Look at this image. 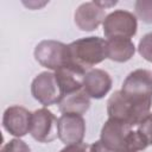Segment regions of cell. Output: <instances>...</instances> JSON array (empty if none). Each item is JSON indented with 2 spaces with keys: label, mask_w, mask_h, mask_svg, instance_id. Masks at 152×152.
<instances>
[{
  "label": "cell",
  "mask_w": 152,
  "mask_h": 152,
  "mask_svg": "<svg viewBox=\"0 0 152 152\" xmlns=\"http://www.w3.org/2000/svg\"><path fill=\"white\" fill-rule=\"evenodd\" d=\"M138 131L146 138L148 145H152V112H150V114L140 122Z\"/></svg>",
  "instance_id": "ffe728a7"
},
{
  "label": "cell",
  "mask_w": 152,
  "mask_h": 152,
  "mask_svg": "<svg viewBox=\"0 0 152 152\" xmlns=\"http://www.w3.org/2000/svg\"><path fill=\"white\" fill-rule=\"evenodd\" d=\"M131 131L132 126L128 124L114 118H108L102 126L100 141L114 152H122L125 151L126 140Z\"/></svg>",
  "instance_id": "ba28073f"
},
{
  "label": "cell",
  "mask_w": 152,
  "mask_h": 152,
  "mask_svg": "<svg viewBox=\"0 0 152 152\" xmlns=\"http://www.w3.org/2000/svg\"><path fill=\"white\" fill-rule=\"evenodd\" d=\"M33 55L42 66L53 71L71 64L68 45L58 40L44 39L39 42L34 48Z\"/></svg>",
  "instance_id": "3957f363"
},
{
  "label": "cell",
  "mask_w": 152,
  "mask_h": 152,
  "mask_svg": "<svg viewBox=\"0 0 152 152\" xmlns=\"http://www.w3.org/2000/svg\"><path fill=\"white\" fill-rule=\"evenodd\" d=\"M25 6H27L28 8H32V10H37V8H39V7H42V6H44L46 2H43V4H37L36 1H28V2H23Z\"/></svg>",
  "instance_id": "cb8c5ba5"
},
{
  "label": "cell",
  "mask_w": 152,
  "mask_h": 152,
  "mask_svg": "<svg viewBox=\"0 0 152 152\" xmlns=\"http://www.w3.org/2000/svg\"><path fill=\"white\" fill-rule=\"evenodd\" d=\"M103 34L107 39L114 37L132 38L138 31V20L135 14L125 10H116L106 15L102 24Z\"/></svg>",
  "instance_id": "277c9868"
},
{
  "label": "cell",
  "mask_w": 152,
  "mask_h": 152,
  "mask_svg": "<svg viewBox=\"0 0 152 152\" xmlns=\"http://www.w3.org/2000/svg\"><path fill=\"white\" fill-rule=\"evenodd\" d=\"M138 52L145 61L152 62V32H148L140 38Z\"/></svg>",
  "instance_id": "ac0fdd59"
},
{
  "label": "cell",
  "mask_w": 152,
  "mask_h": 152,
  "mask_svg": "<svg viewBox=\"0 0 152 152\" xmlns=\"http://www.w3.org/2000/svg\"><path fill=\"white\" fill-rule=\"evenodd\" d=\"M135 17L146 24H152V0H138L134 4Z\"/></svg>",
  "instance_id": "e0dca14e"
},
{
  "label": "cell",
  "mask_w": 152,
  "mask_h": 152,
  "mask_svg": "<svg viewBox=\"0 0 152 152\" xmlns=\"http://www.w3.org/2000/svg\"><path fill=\"white\" fill-rule=\"evenodd\" d=\"M59 152H89V145L84 142L65 145V147H63Z\"/></svg>",
  "instance_id": "44dd1931"
},
{
  "label": "cell",
  "mask_w": 152,
  "mask_h": 152,
  "mask_svg": "<svg viewBox=\"0 0 152 152\" xmlns=\"http://www.w3.org/2000/svg\"><path fill=\"white\" fill-rule=\"evenodd\" d=\"M57 104L62 114L72 113V114L83 115L84 113H87V110L90 107V97L86 94L83 89H81L71 94L64 95Z\"/></svg>",
  "instance_id": "9a60e30c"
},
{
  "label": "cell",
  "mask_w": 152,
  "mask_h": 152,
  "mask_svg": "<svg viewBox=\"0 0 152 152\" xmlns=\"http://www.w3.org/2000/svg\"><path fill=\"white\" fill-rule=\"evenodd\" d=\"M86 72L87 71L74 64H69L55 71L56 81L61 89L62 97L66 94L83 89V77Z\"/></svg>",
  "instance_id": "4fadbf2b"
},
{
  "label": "cell",
  "mask_w": 152,
  "mask_h": 152,
  "mask_svg": "<svg viewBox=\"0 0 152 152\" xmlns=\"http://www.w3.org/2000/svg\"><path fill=\"white\" fill-rule=\"evenodd\" d=\"M0 152H31V148L20 138H14L5 144Z\"/></svg>",
  "instance_id": "d6986e66"
},
{
  "label": "cell",
  "mask_w": 152,
  "mask_h": 152,
  "mask_svg": "<svg viewBox=\"0 0 152 152\" xmlns=\"http://www.w3.org/2000/svg\"><path fill=\"white\" fill-rule=\"evenodd\" d=\"M86 135V121L82 115L64 113L58 118L57 138L65 145L83 142Z\"/></svg>",
  "instance_id": "52a82bcc"
},
{
  "label": "cell",
  "mask_w": 152,
  "mask_h": 152,
  "mask_svg": "<svg viewBox=\"0 0 152 152\" xmlns=\"http://www.w3.org/2000/svg\"><path fill=\"white\" fill-rule=\"evenodd\" d=\"M58 119L48 108H39L32 113L30 134L38 142H51L57 138Z\"/></svg>",
  "instance_id": "8992f818"
},
{
  "label": "cell",
  "mask_w": 152,
  "mask_h": 152,
  "mask_svg": "<svg viewBox=\"0 0 152 152\" xmlns=\"http://www.w3.org/2000/svg\"><path fill=\"white\" fill-rule=\"evenodd\" d=\"M32 113L21 106H11L2 115V127L13 137L21 138L30 133Z\"/></svg>",
  "instance_id": "9c48e42d"
},
{
  "label": "cell",
  "mask_w": 152,
  "mask_h": 152,
  "mask_svg": "<svg viewBox=\"0 0 152 152\" xmlns=\"http://www.w3.org/2000/svg\"><path fill=\"white\" fill-rule=\"evenodd\" d=\"M89 152H114V151L107 148L100 140H97L91 145H89Z\"/></svg>",
  "instance_id": "7402d4cb"
},
{
  "label": "cell",
  "mask_w": 152,
  "mask_h": 152,
  "mask_svg": "<svg viewBox=\"0 0 152 152\" xmlns=\"http://www.w3.org/2000/svg\"><path fill=\"white\" fill-rule=\"evenodd\" d=\"M152 99H144L124 94L116 90L107 101V113L109 118L121 120L129 126H139L150 114Z\"/></svg>",
  "instance_id": "6da1fadb"
},
{
  "label": "cell",
  "mask_w": 152,
  "mask_h": 152,
  "mask_svg": "<svg viewBox=\"0 0 152 152\" xmlns=\"http://www.w3.org/2000/svg\"><path fill=\"white\" fill-rule=\"evenodd\" d=\"M122 152H127V151H122Z\"/></svg>",
  "instance_id": "d4e9b609"
},
{
  "label": "cell",
  "mask_w": 152,
  "mask_h": 152,
  "mask_svg": "<svg viewBox=\"0 0 152 152\" xmlns=\"http://www.w3.org/2000/svg\"><path fill=\"white\" fill-rule=\"evenodd\" d=\"M120 90L131 96L152 99V71L147 69L133 70L124 80Z\"/></svg>",
  "instance_id": "30bf717a"
},
{
  "label": "cell",
  "mask_w": 152,
  "mask_h": 152,
  "mask_svg": "<svg viewBox=\"0 0 152 152\" xmlns=\"http://www.w3.org/2000/svg\"><path fill=\"white\" fill-rule=\"evenodd\" d=\"M107 40V58L113 62L125 63L135 53V45L129 38L114 37Z\"/></svg>",
  "instance_id": "5bb4252c"
},
{
  "label": "cell",
  "mask_w": 152,
  "mask_h": 152,
  "mask_svg": "<svg viewBox=\"0 0 152 152\" xmlns=\"http://www.w3.org/2000/svg\"><path fill=\"white\" fill-rule=\"evenodd\" d=\"M31 94L34 100L45 107L58 103L62 99V93L56 81L55 72H39L31 83Z\"/></svg>",
  "instance_id": "5b68a950"
},
{
  "label": "cell",
  "mask_w": 152,
  "mask_h": 152,
  "mask_svg": "<svg viewBox=\"0 0 152 152\" xmlns=\"http://www.w3.org/2000/svg\"><path fill=\"white\" fill-rule=\"evenodd\" d=\"M97 6H100L101 8H103V10H106L107 7H109V6H114V5H116L118 2L116 1H109V2H107V1H94Z\"/></svg>",
  "instance_id": "603a6c76"
},
{
  "label": "cell",
  "mask_w": 152,
  "mask_h": 152,
  "mask_svg": "<svg viewBox=\"0 0 152 152\" xmlns=\"http://www.w3.org/2000/svg\"><path fill=\"white\" fill-rule=\"evenodd\" d=\"M106 12L103 8L97 6L94 1L81 4L74 14V20L76 26L81 31H94L101 24H103L106 18Z\"/></svg>",
  "instance_id": "8fae6325"
},
{
  "label": "cell",
  "mask_w": 152,
  "mask_h": 152,
  "mask_svg": "<svg viewBox=\"0 0 152 152\" xmlns=\"http://www.w3.org/2000/svg\"><path fill=\"white\" fill-rule=\"evenodd\" d=\"M112 77L102 69H90L83 77V90L90 99L100 100L112 89Z\"/></svg>",
  "instance_id": "7c38bea8"
},
{
  "label": "cell",
  "mask_w": 152,
  "mask_h": 152,
  "mask_svg": "<svg viewBox=\"0 0 152 152\" xmlns=\"http://www.w3.org/2000/svg\"><path fill=\"white\" fill-rule=\"evenodd\" d=\"M148 146V142L146 140V138L137 129V131H131L127 140H126V146H125V151L127 152H139L145 150Z\"/></svg>",
  "instance_id": "2e32d148"
},
{
  "label": "cell",
  "mask_w": 152,
  "mask_h": 152,
  "mask_svg": "<svg viewBox=\"0 0 152 152\" xmlns=\"http://www.w3.org/2000/svg\"><path fill=\"white\" fill-rule=\"evenodd\" d=\"M68 48L71 64L84 71L107 58V40L97 36L80 38L68 44Z\"/></svg>",
  "instance_id": "7a4b0ae2"
}]
</instances>
